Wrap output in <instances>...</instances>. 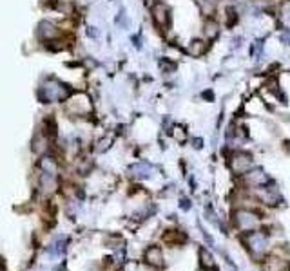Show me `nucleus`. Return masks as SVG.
<instances>
[{
  "label": "nucleus",
  "instance_id": "obj_1",
  "mask_svg": "<svg viewBox=\"0 0 290 271\" xmlns=\"http://www.w3.org/2000/svg\"><path fill=\"white\" fill-rule=\"evenodd\" d=\"M39 96L44 103H49V101H62L69 96V89L65 87L64 83L58 82V80L49 78V80H45V82L42 83Z\"/></svg>",
  "mask_w": 290,
  "mask_h": 271
},
{
  "label": "nucleus",
  "instance_id": "obj_2",
  "mask_svg": "<svg viewBox=\"0 0 290 271\" xmlns=\"http://www.w3.org/2000/svg\"><path fill=\"white\" fill-rule=\"evenodd\" d=\"M252 164V158L245 152H238V154H234V158L231 161V166L232 170L236 172V174H247V170L251 168Z\"/></svg>",
  "mask_w": 290,
  "mask_h": 271
},
{
  "label": "nucleus",
  "instance_id": "obj_3",
  "mask_svg": "<svg viewBox=\"0 0 290 271\" xmlns=\"http://www.w3.org/2000/svg\"><path fill=\"white\" fill-rule=\"evenodd\" d=\"M247 244L252 250V253L259 255V253H263L267 250V237L261 235L259 232H251L247 235Z\"/></svg>",
  "mask_w": 290,
  "mask_h": 271
},
{
  "label": "nucleus",
  "instance_id": "obj_4",
  "mask_svg": "<svg viewBox=\"0 0 290 271\" xmlns=\"http://www.w3.org/2000/svg\"><path fill=\"white\" fill-rule=\"evenodd\" d=\"M236 222H238V226L241 228V230H247V232H251L252 228L258 226L259 217H256V215L251 214V212H245V210H241V212H238V214H236Z\"/></svg>",
  "mask_w": 290,
  "mask_h": 271
},
{
  "label": "nucleus",
  "instance_id": "obj_5",
  "mask_svg": "<svg viewBox=\"0 0 290 271\" xmlns=\"http://www.w3.org/2000/svg\"><path fill=\"white\" fill-rule=\"evenodd\" d=\"M153 17H155V22L161 27H165L169 24V7L165 4H156L153 7Z\"/></svg>",
  "mask_w": 290,
  "mask_h": 271
},
{
  "label": "nucleus",
  "instance_id": "obj_6",
  "mask_svg": "<svg viewBox=\"0 0 290 271\" xmlns=\"http://www.w3.org/2000/svg\"><path fill=\"white\" fill-rule=\"evenodd\" d=\"M145 260H147L151 266H156V268H160L163 266V257H161V250L160 248H149L147 252H145Z\"/></svg>",
  "mask_w": 290,
  "mask_h": 271
},
{
  "label": "nucleus",
  "instance_id": "obj_7",
  "mask_svg": "<svg viewBox=\"0 0 290 271\" xmlns=\"http://www.w3.org/2000/svg\"><path fill=\"white\" fill-rule=\"evenodd\" d=\"M247 181L251 184H254V186H261V184H265L267 181H269V177L265 176L263 170H254L251 172V174H247Z\"/></svg>",
  "mask_w": 290,
  "mask_h": 271
},
{
  "label": "nucleus",
  "instance_id": "obj_8",
  "mask_svg": "<svg viewBox=\"0 0 290 271\" xmlns=\"http://www.w3.org/2000/svg\"><path fill=\"white\" fill-rule=\"evenodd\" d=\"M57 35V27L53 24H49V22H42V24L39 25V36L40 38H53Z\"/></svg>",
  "mask_w": 290,
  "mask_h": 271
},
{
  "label": "nucleus",
  "instance_id": "obj_9",
  "mask_svg": "<svg viewBox=\"0 0 290 271\" xmlns=\"http://www.w3.org/2000/svg\"><path fill=\"white\" fill-rule=\"evenodd\" d=\"M203 53H205V44H203L201 40H194V42H191V45H189V54L200 56V54H203Z\"/></svg>",
  "mask_w": 290,
  "mask_h": 271
},
{
  "label": "nucleus",
  "instance_id": "obj_10",
  "mask_svg": "<svg viewBox=\"0 0 290 271\" xmlns=\"http://www.w3.org/2000/svg\"><path fill=\"white\" fill-rule=\"evenodd\" d=\"M200 257H201V266H203L205 270H209V268H214V259L211 257V253L207 252V250H201Z\"/></svg>",
  "mask_w": 290,
  "mask_h": 271
},
{
  "label": "nucleus",
  "instance_id": "obj_11",
  "mask_svg": "<svg viewBox=\"0 0 290 271\" xmlns=\"http://www.w3.org/2000/svg\"><path fill=\"white\" fill-rule=\"evenodd\" d=\"M196 2H198V6L201 7V11L207 13V15L213 13L214 7H216V2H214V0H196Z\"/></svg>",
  "mask_w": 290,
  "mask_h": 271
},
{
  "label": "nucleus",
  "instance_id": "obj_12",
  "mask_svg": "<svg viewBox=\"0 0 290 271\" xmlns=\"http://www.w3.org/2000/svg\"><path fill=\"white\" fill-rule=\"evenodd\" d=\"M216 27H218V25L214 24V22H213V24H207V35H209V36H214V35L218 33V31H216Z\"/></svg>",
  "mask_w": 290,
  "mask_h": 271
},
{
  "label": "nucleus",
  "instance_id": "obj_13",
  "mask_svg": "<svg viewBox=\"0 0 290 271\" xmlns=\"http://www.w3.org/2000/svg\"><path fill=\"white\" fill-rule=\"evenodd\" d=\"M283 18H285V24L290 25V9H287V11H285V17H283Z\"/></svg>",
  "mask_w": 290,
  "mask_h": 271
},
{
  "label": "nucleus",
  "instance_id": "obj_14",
  "mask_svg": "<svg viewBox=\"0 0 290 271\" xmlns=\"http://www.w3.org/2000/svg\"><path fill=\"white\" fill-rule=\"evenodd\" d=\"M281 40H283V42H287V44H290V29L287 33H285L283 36H281Z\"/></svg>",
  "mask_w": 290,
  "mask_h": 271
}]
</instances>
